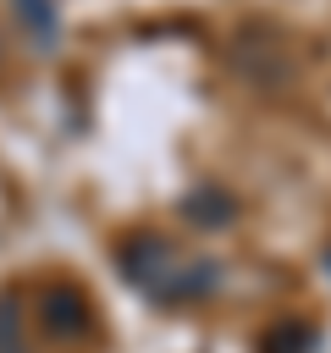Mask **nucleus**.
Returning <instances> with one entry per match:
<instances>
[{"mask_svg": "<svg viewBox=\"0 0 331 353\" xmlns=\"http://www.w3.org/2000/svg\"><path fill=\"white\" fill-rule=\"evenodd\" d=\"M121 270L154 303H193V298H204L215 287L210 259H193L177 243H166V237H132V243H121Z\"/></svg>", "mask_w": 331, "mask_h": 353, "instance_id": "obj_1", "label": "nucleus"}, {"mask_svg": "<svg viewBox=\"0 0 331 353\" xmlns=\"http://www.w3.org/2000/svg\"><path fill=\"white\" fill-rule=\"evenodd\" d=\"M11 11H17V22L28 28V39L39 50L55 44V0H11Z\"/></svg>", "mask_w": 331, "mask_h": 353, "instance_id": "obj_2", "label": "nucleus"}]
</instances>
